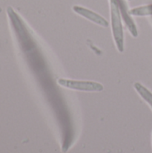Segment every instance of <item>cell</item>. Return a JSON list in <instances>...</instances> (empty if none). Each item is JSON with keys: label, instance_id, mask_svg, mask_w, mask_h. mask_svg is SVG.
I'll use <instances>...</instances> for the list:
<instances>
[{"label": "cell", "instance_id": "cell-2", "mask_svg": "<svg viewBox=\"0 0 152 153\" xmlns=\"http://www.w3.org/2000/svg\"><path fill=\"white\" fill-rule=\"evenodd\" d=\"M57 82L60 86L69 89V90H73V91L99 92V91H102L104 89L101 83L92 82V81H77V80L60 78L58 79Z\"/></svg>", "mask_w": 152, "mask_h": 153}, {"label": "cell", "instance_id": "cell-5", "mask_svg": "<svg viewBox=\"0 0 152 153\" xmlns=\"http://www.w3.org/2000/svg\"><path fill=\"white\" fill-rule=\"evenodd\" d=\"M134 89L135 91L139 93V95L142 98V100H144L149 106L152 108V92L151 91H149L145 86H143L142 84H141L140 82H135L134 83Z\"/></svg>", "mask_w": 152, "mask_h": 153}, {"label": "cell", "instance_id": "cell-4", "mask_svg": "<svg viewBox=\"0 0 152 153\" xmlns=\"http://www.w3.org/2000/svg\"><path fill=\"white\" fill-rule=\"evenodd\" d=\"M118 4H119L122 20L125 22V23L127 26L132 36L134 38H137L138 37V30H137L136 24L134 23V22L131 16V13L129 12V9H128L126 3L125 2V0H118Z\"/></svg>", "mask_w": 152, "mask_h": 153}, {"label": "cell", "instance_id": "cell-6", "mask_svg": "<svg viewBox=\"0 0 152 153\" xmlns=\"http://www.w3.org/2000/svg\"><path fill=\"white\" fill-rule=\"evenodd\" d=\"M129 12L133 16H152V4L134 7Z\"/></svg>", "mask_w": 152, "mask_h": 153}, {"label": "cell", "instance_id": "cell-1", "mask_svg": "<svg viewBox=\"0 0 152 153\" xmlns=\"http://www.w3.org/2000/svg\"><path fill=\"white\" fill-rule=\"evenodd\" d=\"M110 1V19H111V28L112 34L116 43V46L119 52H124L125 50V37L122 23V16L120 13L118 0H109Z\"/></svg>", "mask_w": 152, "mask_h": 153}, {"label": "cell", "instance_id": "cell-3", "mask_svg": "<svg viewBox=\"0 0 152 153\" xmlns=\"http://www.w3.org/2000/svg\"><path fill=\"white\" fill-rule=\"evenodd\" d=\"M73 10L77 14L84 17L85 19H87V20H89V21L99 25V26H102V27H108V22L104 17H102L100 14H99V13L90 10V9H87V8L80 6V5H74L73 7Z\"/></svg>", "mask_w": 152, "mask_h": 153}]
</instances>
